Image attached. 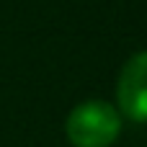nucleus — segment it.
Masks as SVG:
<instances>
[{"label": "nucleus", "mask_w": 147, "mask_h": 147, "mask_svg": "<svg viewBox=\"0 0 147 147\" xmlns=\"http://www.w3.org/2000/svg\"><path fill=\"white\" fill-rule=\"evenodd\" d=\"M119 109L132 121L147 124V49L132 54L121 67L116 85Z\"/></svg>", "instance_id": "obj_2"}, {"label": "nucleus", "mask_w": 147, "mask_h": 147, "mask_svg": "<svg viewBox=\"0 0 147 147\" xmlns=\"http://www.w3.org/2000/svg\"><path fill=\"white\" fill-rule=\"evenodd\" d=\"M121 132V114L106 101L78 103L65 121V134L72 147H109Z\"/></svg>", "instance_id": "obj_1"}]
</instances>
